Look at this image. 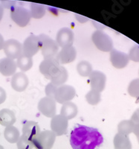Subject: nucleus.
<instances>
[{
	"mask_svg": "<svg viewBox=\"0 0 139 149\" xmlns=\"http://www.w3.org/2000/svg\"><path fill=\"white\" fill-rule=\"evenodd\" d=\"M104 137L98 129L86 125H78L70 135V144L73 149H99Z\"/></svg>",
	"mask_w": 139,
	"mask_h": 149,
	"instance_id": "obj_1",
	"label": "nucleus"
},
{
	"mask_svg": "<svg viewBox=\"0 0 139 149\" xmlns=\"http://www.w3.org/2000/svg\"><path fill=\"white\" fill-rule=\"evenodd\" d=\"M38 37L40 44V51L44 59L56 58L59 52V46L56 40L45 34H39Z\"/></svg>",
	"mask_w": 139,
	"mask_h": 149,
	"instance_id": "obj_2",
	"label": "nucleus"
},
{
	"mask_svg": "<svg viewBox=\"0 0 139 149\" xmlns=\"http://www.w3.org/2000/svg\"><path fill=\"white\" fill-rule=\"evenodd\" d=\"M92 40L97 49L104 52H109L113 49V41L112 38L104 31H95L92 34Z\"/></svg>",
	"mask_w": 139,
	"mask_h": 149,
	"instance_id": "obj_3",
	"label": "nucleus"
},
{
	"mask_svg": "<svg viewBox=\"0 0 139 149\" xmlns=\"http://www.w3.org/2000/svg\"><path fill=\"white\" fill-rule=\"evenodd\" d=\"M56 139V135L49 130L41 131L33 140L36 149H51Z\"/></svg>",
	"mask_w": 139,
	"mask_h": 149,
	"instance_id": "obj_4",
	"label": "nucleus"
},
{
	"mask_svg": "<svg viewBox=\"0 0 139 149\" xmlns=\"http://www.w3.org/2000/svg\"><path fill=\"white\" fill-rule=\"evenodd\" d=\"M76 95V90L71 85L63 84L57 86L54 95V101L59 104H64L71 102Z\"/></svg>",
	"mask_w": 139,
	"mask_h": 149,
	"instance_id": "obj_5",
	"label": "nucleus"
},
{
	"mask_svg": "<svg viewBox=\"0 0 139 149\" xmlns=\"http://www.w3.org/2000/svg\"><path fill=\"white\" fill-rule=\"evenodd\" d=\"M3 50L6 57L15 60L22 54V44L15 39H10L5 41Z\"/></svg>",
	"mask_w": 139,
	"mask_h": 149,
	"instance_id": "obj_6",
	"label": "nucleus"
},
{
	"mask_svg": "<svg viewBox=\"0 0 139 149\" xmlns=\"http://www.w3.org/2000/svg\"><path fill=\"white\" fill-rule=\"evenodd\" d=\"M11 18L19 27H26L31 20V15L28 10L22 7L11 8Z\"/></svg>",
	"mask_w": 139,
	"mask_h": 149,
	"instance_id": "obj_7",
	"label": "nucleus"
},
{
	"mask_svg": "<svg viewBox=\"0 0 139 149\" xmlns=\"http://www.w3.org/2000/svg\"><path fill=\"white\" fill-rule=\"evenodd\" d=\"M40 50V44L38 36L31 35L25 40L22 44V54L32 58Z\"/></svg>",
	"mask_w": 139,
	"mask_h": 149,
	"instance_id": "obj_8",
	"label": "nucleus"
},
{
	"mask_svg": "<svg viewBox=\"0 0 139 149\" xmlns=\"http://www.w3.org/2000/svg\"><path fill=\"white\" fill-rule=\"evenodd\" d=\"M50 126L51 128V130L56 135V136H60L67 133L68 120L60 114L55 115L51 119Z\"/></svg>",
	"mask_w": 139,
	"mask_h": 149,
	"instance_id": "obj_9",
	"label": "nucleus"
},
{
	"mask_svg": "<svg viewBox=\"0 0 139 149\" xmlns=\"http://www.w3.org/2000/svg\"><path fill=\"white\" fill-rule=\"evenodd\" d=\"M39 113L48 118L52 119L56 115V102L54 99L46 96L41 98L37 105Z\"/></svg>",
	"mask_w": 139,
	"mask_h": 149,
	"instance_id": "obj_10",
	"label": "nucleus"
},
{
	"mask_svg": "<svg viewBox=\"0 0 139 149\" xmlns=\"http://www.w3.org/2000/svg\"><path fill=\"white\" fill-rule=\"evenodd\" d=\"M89 81L91 90L101 93L105 89L106 77L104 72L98 70H93L89 76Z\"/></svg>",
	"mask_w": 139,
	"mask_h": 149,
	"instance_id": "obj_11",
	"label": "nucleus"
},
{
	"mask_svg": "<svg viewBox=\"0 0 139 149\" xmlns=\"http://www.w3.org/2000/svg\"><path fill=\"white\" fill-rule=\"evenodd\" d=\"M74 33L72 30L68 28H63L59 29L56 35V42L59 47L66 48L73 45L74 42Z\"/></svg>",
	"mask_w": 139,
	"mask_h": 149,
	"instance_id": "obj_12",
	"label": "nucleus"
},
{
	"mask_svg": "<svg viewBox=\"0 0 139 149\" xmlns=\"http://www.w3.org/2000/svg\"><path fill=\"white\" fill-rule=\"evenodd\" d=\"M77 57L76 49L73 46L62 49L56 56V59L60 65L68 64L75 61Z\"/></svg>",
	"mask_w": 139,
	"mask_h": 149,
	"instance_id": "obj_13",
	"label": "nucleus"
},
{
	"mask_svg": "<svg viewBox=\"0 0 139 149\" xmlns=\"http://www.w3.org/2000/svg\"><path fill=\"white\" fill-rule=\"evenodd\" d=\"M110 61L115 68L123 69L127 66L129 58L127 54L113 49L110 52Z\"/></svg>",
	"mask_w": 139,
	"mask_h": 149,
	"instance_id": "obj_14",
	"label": "nucleus"
},
{
	"mask_svg": "<svg viewBox=\"0 0 139 149\" xmlns=\"http://www.w3.org/2000/svg\"><path fill=\"white\" fill-rule=\"evenodd\" d=\"M11 86L17 92H23L28 86L29 80L28 76L22 72H16L12 76Z\"/></svg>",
	"mask_w": 139,
	"mask_h": 149,
	"instance_id": "obj_15",
	"label": "nucleus"
},
{
	"mask_svg": "<svg viewBox=\"0 0 139 149\" xmlns=\"http://www.w3.org/2000/svg\"><path fill=\"white\" fill-rule=\"evenodd\" d=\"M40 132V127L36 122L26 121L24 122L22 126V135L32 142Z\"/></svg>",
	"mask_w": 139,
	"mask_h": 149,
	"instance_id": "obj_16",
	"label": "nucleus"
},
{
	"mask_svg": "<svg viewBox=\"0 0 139 149\" xmlns=\"http://www.w3.org/2000/svg\"><path fill=\"white\" fill-rule=\"evenodd\" d=\"M17 70V62L8 58L0 59V73L5 77L13 76Z\"/></svg>",
	"mask_w": 139,
	"mask_h": 149,
	"instance_id": "obj_17",
	"label": "nucleus"
},
{
	"mask_svg": "<svg viewBox=\"0 0 139 149\" xmlns=\"http://www.w3.org/2000/svg\"><path fill=\"white\" fill-rule=\"evenodd\" d=\"M58 61H57L56 58H47L44 59L41 63L39 64V70L41 74H43L46 78H49L50 74L54 70V67L59 65Z\"/></svg>",
	"mask_w": 139,
	"mask_h": 149,
	"instance_id": "obj_18",
	"label": "nucleus"
},
{
	"mask_svg": "<svg viewBox=\"0 0 139 149\" xmlns=\"http://www.w3.org/2000/svg\"><path fill=\"white\" fill-rule=\"evenodd\" d=\"M17 121L14 111L8 108H4L0 110V125L4 127L13 125Z\"/></svg>",
	"mask_w": 139,
	"mask_h": 149,
	"instance_id": "obj_19",
	"label": "nucleus"
},
{
	"mask_svg": "<svg viewBox=\"0 0 139 149\" xmlns=\"http://www.w3.org/2000/svg\"><path fill=\"white\" fill-rule=\"evenodd\" d=\"M78 108L75 103L71 102L63 104L60 110V115L66 117L68 120L74 119L77 115Z\"/></svg>",
	"mask_w": 139,
	"mask_h": 149,
	"instance_id": "obj_20",
	"label": "nucleus"
},
{
	"mask_svg": "<svg viewBox=\"0 0 139 149\" xmlns=\"http://www.w3.org/2000/svg\"><path fill=\"white\" fill-rule=\"evenodd\" d=\"M113 143L115 149H132V143L127 135L118 133L114 137Z\"/></svg>",
	"mask_w": 139,
	"mask_h": 149,
	"instance_id": "obj_21",
	"label": "nucleus"
},
{
	"mask_svg": "<svg viewBox=\"0 0 139 149\" xmlns=\"http://www.w3.org/2000/svg\"><path fill=\"white\" fill-rule=\"evenodd\" d=\"M68 72H67L66 68L61 65L60 67H59V70L57 71V72L54 74V76L50 79V81H51V83L54 84L55 86H59L65 84V83H66V82L67 81V80H68Z\"/></svg>",
	"mask_w": 139,
	"mask_h": 149,
	"instance_id": "obj_22",
	"label": "nucleus"
},
{
	"mask_svg": "<svg viewBox=\"0 0 139 149\" xmlns=\"http://www.w3.org/2000/svg\"><path fill=\"white\" fill-rule=\"evenodd\" d=\"M4 136L8 142L14 144L18 142L20 137V134L17 127H14V125H11L5 127L4 130Z\"/></svg>",
	"mask_w": 139,
	"mask_h": 149,
	"instance_id": "obj_23",
	"label": "nucleus"
},
{
	"mask_svg": "<svg viewBox=\"0 0 139 149\" xmlns=\"http://www.w3.org/2000/svg\"><path fill=\"white\" fill-rule=\"evenodd\" d=\"M17 68H19V70L22 72H28L31 69L33 66V58L30 57L22 54L19 58H17Z\"/></svg>",
	"mask_w": 139,
	"mask_h": 149,
	"instance_id": "obj_24",
	"label": "nucleus"
},
{
	"mask_svg": "<svg viewBox=\"0 0 139 149\" xmlns=\"http://www.w3.org/2000/svg\"><path fill=\"white\" fill-rule=\"evenodd\" d=\"M78 74L82 77H89L93 71L92 64L86 61H82L79 62L77 66Z\"/></svg>",
	"mask_w": 139,
	"mask_h": 149,
	"instance_id": "obj_25",
	"label": "nucleus"
},
{
	"mask_svg": "<svg viewBox=\"0 0 139 149\" xmlns=\"http://www.w3.org/2000/svg\"><path fill=\"white\" fill-rule=\"evenodd\" d=\"M133 130V125L132 122L129 120H123L118 125V133L124 135L129 136Z\"/></svg>",
	"mask_w": 139,
	"mask_h": 149,
	"instance_id": "obj_26",
	"label": "nucleus"
},
{
	"mask_svg": "<svg viewBox=\"0 0 139 149\" xmlns=\"http://www.w3.org/2000/svg\"><path fill=\"white\" fill-rule=\"evenodd\" d=\"M100 99H101L100 93L96 90H91L86 95V100L91 105H97L100 102Z\"/></svg>",
	"mask_w": 139,
	"mask_h": 149,
	"instance_id": "obj_27",
	"label": "nucleus"
},
{
	"mask_svg": "<svg viewBox=\"0 0 139 149\" xmlns=\"http://www.w3.org/2000/svg\"><path fill=\"white\" fill-rule=\"evenodd\" d=\"M128 93L133 98L139 99V78L135 79L129 83Z\"/></svg>",
	"mask_w": 139,
	"mask_h": 149,
	"instance_id": "obj_28",
	"label": "nucleus"
},
{
	"mask_svg": "<svg viewBox=\"0 0 139 149\" xmlns=\"http://www.w3.org/2000/svg\"><path fill=\"white\" fill-rule=\"evenodd\" d=\"M45 8L43 5H36V4H32L31 5V17H34L35 19H39L44 16L45 14Z\"/></svg>",
	"mask_w": 139,
	"mask_h": 149,
	"instance_id": "obj_29",
	"label": "nucleus"
},
{
	"mask_svg": "<svg viewBox=\"0 0 139 149\" xmlns=\"http://www.w3.org/2000/svg\"><path fill=\"white\" fill-rule=\"evenodd\" d=\"M17 146L18 149H32L34 148V144L31 140L22 135L17 142Z\"/></svg>",
	"mask_w": 139,
	"mask_h": 149,
	"instance_id": "obj_30",
	"label": "nucleus"
},
{
	"mask_svg": "<svg viewBox=\"0 0 139 149\" xmlns=\"http://www.w3.org/2000/svg\"><path fill=\"white\" fill-rule=\"evenodd\" d=\"M129 58L134 62H139V45L132 46L129 52Z\"/></svg>",
	"mask_w": 139,
	"mask_h": 149,
	"instance_id": "obj_31",
	"label": "nucleus"
},
{
	"mask_svg": "<svg viewBox=\"0 0 139 149\" xmlns=\"http://www.w3.org/2000/svg\"><path fill=\"white\" fill-rule=\"evenodd\" d=\"M57 88V86H55V85H54V84L51 83V82L48 84L46 85V88H45V93H46V96L54 99Z\"/></svg>",
	"mask_w": 139,
	"mask_h": 149,
	"instance_id": "obj_32",
	"label": "nucleus"
},
{
	"mask_svg": "<svg viewBox=\"0 0 139 149\" xmlns=\"http://www.w3.org/2000/svg\"><path fill=\"white\" fill-rule=\"evenodd\" d=\"M130 121L132 122L133 126L139 125V108H138L134 112V113L132 114Z\"/></svg>",
	"mask_w": 139,
	"mask_h": 149,
	"instance_id": "obj_33",
	"label": "nucleus"
},
{
	"mask_svg": "<svg viewBox=\"0 0 139 149\" xmlns=\"http://www.w3.org/2000/svg\"><path fill=\"white\" fill-rule=\"evenodd\" d=\"M6 98H7L6 92H5V90L2 87L0 86V104L5 102Z\"/></svg>",
	"mask_w": 139,
	"mask_h": 149,
	"instance_id": "obj_34",
	"label": "nucleus"
},
{
	"mask_svg": "<svg viewBox=\"0 0 139 149\" xmlns=\"http://www.w3.org/2000/svg\"><path fill=\"white\" fill-rule=\"evenodd\" d=\"M4 43H5V40H4V38L2 37V35L0 34V50L3 49Z\"/></svg>",
	"mask_w": 139,
	"mask_h": 149,
	"instance_id": "obj_35",
	"label": "nucleus"
},
{
	"mask_svg": "<svg viewBox=\"0 0 139 149\" xmlns=\"http://www.w3.org/2000/svg\"><path fill=\"white\" fill-rule=\"evenodd\" d=\"M2 16H3V8L1 5H0V21L2 20Z\"/></svg>",
	"mask_w": 139,
	"mask_h": 149,
	"instance_id": "obj_36",
	"label": "nucleus"
},
{
	"mask_svg": "<svg viewBox=\"0 0 139 149\" xmlns=\"http://www.w3.org/2000/svg\"><path fill=\"white\" fill-rule=\"evenodd\" d=\"M0 149H5L4 148V147L2 146H1V145H0Z\"/></svg>",
	"mask_w": 139,
	"mask_h": 149,
	"instance_id": "obj_37",
	"label": "nucleus"
},
{
	"mask_svg": "<svg viewBox=\"0 0 139 149\" xmlns=\"http://www.w3.org/2000/svg\"><path fill=\"white\" fill-rule=\"evenodd\" d=\"M137 139H138V143H139V136H137Z\"/></svg>",
	"mask_w": 139,
	"mask_h": 149,
	"instance_id": "obj_38",
	"label": "nucleus"
}]
</instances>
